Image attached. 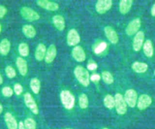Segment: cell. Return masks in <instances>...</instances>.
I'll list each match as a JSON object with an SVG mask.
<instances>
[{
    "label": "cell",
    "mask_w": 155,
    "mask_h": 129,
    "mask_svg": "<svg viewBox=\"0 0 155 129\" xmlns=\"http://www.w3.org/2000/svg\"><path fill=\"white\" fill-rule=\"evenodd\" d=\"M104 104L105 107L108 109H111L115 106L114 97L111 94H107L104 99Z\"/></svg>",
    "instance_id": "obj_26"
},
{
    "label": "cell",
    "mask_w": 155,
    "mask_h": 129,
    "mask_svg": "<svg viewBox=\"0 0 155 129\" xmlns=\"http://www.w3.org/2000/svg\"><path fill=\"white\" fill-rule=\"evenodd\" d=\"M65 129H71V128H65Z\"/></svg>",
    "instance_id": "obj_45"
},
{
    "label": "cell",
    "mask_w": 155,
    "mask_h": 129,
    "mask_svg": "<svg viewBox=\"0 0 155 129\" xmlns=\"http://www.w3.org/2000/svg\"><path fill=\"white\" fill-rule=\"evenodd\" d=\"M11 44L8 39L4 38L0 42V54L3 56L8 55L10 50Z\"/></svg>",
    "instance_id": "obj_22"
},
{
    "label": "cell",
    "mask_w": 155,
    "mask_h": 129,
    "mask_svg": "<svg viewBox=\"0 0 155 129\" xmlns=\"http://www.w3.org/2000/svg\"><path fill=\"white\" fill-rule=\"evenodd\" d=\"M16 65L19 73L22 76H25L28 72V65L27 61L22 57H18L16 60Z\"/></svg>",
    "instance_id": "obj_16"
},
{
    "label": "cell",
    "mask_w": 155,
    "mask_h": 129,
    "mask_svg": "<svg viewBox=\"0 0 155 129\" xmlns=\"http://www.w3.org/2000/svg\"><path fill=\"white\" fill-rule=\"evenodd\" d=\"M2 93L5 97H11L13 94V90L8 86H6L2 88Z\"/></svg>",
    "instance_id": "obj_33"
},
{
    "label": "cell",
    "mask_w": 155,
    "mask_h": 129,
    "mask_svg": "<svg viewBox=\"0 0 155 129\" xmlns=\"http://www.w3.org/2000/svg\"><path fill=\"white\" fill-rule=\"evenodd\" d=\"M102 78L104 82L107 84H111L114 81V78L112 74L107 71L102 72Z\"/></svg>",
    "instance_id": "obj_29"
},
{
    "label": "cell",
    "mask_w": 155,
    "mask_h": 129,
    "mask_svg": "<svg viewBox=\"0 0 155 129\" xmlns=\"http://www.w3.org/2000/svg\"><path fill=\"white\" fill-rule=\"evenodd\" d=\"M57 55V49L54 44H51L47 49L45 56V61L47 64L51 63L55 59Z\"/></svg>",
    "instance_id": "obj_15"
},
{
    "label": "cell",
    "mask_w": 155,
    "mask_h": 129,
    "mask_svg": "<svg viewBox=\"0 0 155 129\" xmlns=\"http://www.w3.org/2000/svg\"><path fill=\"white\" fill-rule=\"evenodd\" d=\"M74 74L78 82L84 87L90 84V74L88 70L84 67L78 65L74 70Z\"/></svg>",
    "instance_id": "obj_1"
},
{
    "label": "cell",
    "mask_w": 155,
    "mask_h": 129,
    "mask_svg": "<svg viewBox=\"0 0 155 129\" xmlns=\"http://www.w3.org/2000/svg\"><path fill=\"white\" fill-rule=\"evenodd\" d=\"M81 41V37L74 28L70 29L67 35V42L69 46H76Z\"/></svg>",
    "instance_id": "obj_8"
},
{
    "label": "cell",
    "mask_w": 155,
    "mask_h": 129,
    "mask_svg": "<svg viewBox=\"0 0 155 129\" xmlns=\"http://www.w3.org/2000/svg\"><path fill=\"white\" fill-rule=\"evenodd\" d=\"M22 31L24 36L27 38H33L36 35L35 27L31 25L26 24L22 26Z\"/></svg>",
    "instance_id": "obj_20"
},
{
    "label": "cell",
    "mask_w": 155,
    "mask_h": 129,
    "mask_svg": "<svg viewBox=\"0 0 155 129\" xmlns=\"http://www.w3.org/2000/svg\"><path fill=\"white\" fill-rule=\"evenodd\" d=\"M36 4L40 7L51 12H54L59 9V4L55 2L48 0H38Z\"/></svg>",
    "instance_id": "obj_10"
},
{
    "label": "cell",
    "mask_w": 155,
    "mask_h": 129,
    "mask_svg": "<svg viewBox=\"0 0 155 129\" xmlns=\"http://www.w3.org/2000/svg\"><path fill=\"white\" fill-rule=\"evenodd\" d=\"M3 82V78H2V76H1V74H0V85L2 84Z\"/></svg>",
    "instance_id": "obj_40"
},
{
    "label": "cell",
    "mask_w": 155,
    "mask_h": 129,
    "mask_svg": "<svg viewBox=\"0 0 155 129\" xmlns=\"http://www.w3.org/2000/svg\"><path fill=\"white\" fill-rule=\"evenodd\" d=\"M24 100L25 105L30 109V110L35 114H38L39 109L37 104L30 93H26L24 95Z\"/></svg>",
    "instance_id": "obj_6"
},
{
    "label": "cell",
    "mask_w": 155,
    "mask_h": 129,
    "mask_svg": "<svg viewBox=\"0 0 155 129\" xmlns=\"http://www.w3.org/2000/svg\"><path fill=\"white\" fill-rule=\"evenodd\" d=\"M144 41V33L142 31H139L135 35L133 42V48L134 51H139L143 44Z\"/></svg>",
    "instance_id": "obj_13"
},
{
    "label": "cell",
    "mask_w": 155,
    "mask_h": 129,
    "mask_svg": "<svg viewBox=\"0 0 155 129\" xmlns=\"http://www.w3.org/2000/svg\"><path fill=\"white\" fill-rule=\"evenodd\" d=\"M141 25V21L139 18L133 19L127 26L125 33L128 36H132L136 34L139 31V29Z\"/></svg>",
    "instance_id": "obj_7"
},
{
    "label": "cell",
    "mask_w": 155,
    "mask_h": 129,
    "mask_svg": "<svg viewBox=\"0 0 155 129\" xmlns=\"http://www.w3.org/2000/svg\"><path fill=\"white\" fill-rule=\"evenodd\" d=\"M71 54L74 59L77 62H81L84 61L86 59L85 52L81 46H75L72 50Z\"/></svg>",
    "instance_id": "obj_11"
},
{
    "label": "cell",
    "mask_w": 155,
    "mask_h": 129,
    "mask_svg": "<svg viewBox=\"0 0 155 129\" xmlns=\"http://www.w3.org/2000/svg\"><path fill=\"white\" fill-rule=\"evenodd\" d=\"M7 12V8L2 5H0V18H2L6 15Z\"/></svg>",
    "instance_id": "obj_36"
},
{
    "label": "cell",
    "mask_w": 155,
    "mask_h": 129,
    "mask_svg": "<svg viewBox=\"0 0 155 129\" xmlns=\"http://www.w3.org/2000/svg\"><path fill=\"white\" fill-rule=\"evenodd\" d=\"M13 91L16 95H20L23 91V87L20 84L16 83L14 85Z\"/></svg>",
    "instance_id": "obj_34"
},
{
    "label": "cell",
    "mask_w": 155,
    "mask_h": 129,
    "mask_svg": "<svg viewBox=\"0 0 155 129\" xmlns=\"http://www.w3.org/2000/svg\"><path fill=\"white\" fill-rule=\"evenodd\" d=\"M18 129H26L25 126H24V123L21 121H20L19 124H18Z\"/></svg>",
    "instance_id": "obj_38"
},
{
    "label": "cell",
    "mask_w": 155,
    "mask_h": 129,
    "mask_svg": "<svg viewBox=\"0 0 155 129\" xmlns=\"http://www.w3.org/2000/svg\"><path fill=\"white\" fill-rule=\"evenodd\" d=\"M46 51L47 49L45 45L42 43L39 44L36 47L35 52V59L38 61H42L44 59H45Z\"/></svg>",
    "instance_id": "obj_19"
},
{
    "label": "cell",
    "mask_w": 155,
    "mask_h": 129,
    "mask_svg": "<svg viewBox=\"0 0 155 129\" xmlns=\"http://www.w3.org/2000/svg\"><path fill=\"white\" fill-rule=\"evenodd\" d=\"M143 53L146 56L151 58L153 55L154 49L152 42L150 40L147 39L143 44Z\"/></svg>",
    "instance_id": "obj_24"
},
{
    "label": "cell",
    "mask_w": 155,
    "mask_h": 129,
    "mask_svg": "<svg viewBox=\"0 0 155 129\" xmlns=\"http://www.w3.org/2000/svg\"><path fill=\"white\" fill-rule=\"evenodd\" d=\"M115 108L117 114L120 115L125 114L127 110V104L124 97L120 93H116L114 96Z\"/></svg>",
    "instance_id": "obj_4"
},
{
    "label": "cell",
    "mask_w": 155,
    "mask_h": 129,
    "mask_svg": "<svg viewBox=\"0 0 155 129\" xmlns=\"http://www.w3.org/2000/svg\"><path fill=\"white\" fill-rule=\"evenodd\" d=\"M104 32L108 40L112 44H115L119 41V37L113 28L110 26H106L104 28Z\"/></svg>",
    "instance_id": "obj_14"
},
{
    "label": "cell",
    "mask_w": 155,
    "mask_h": 129,
    "mask_svg": "<svg viewBox=\"0 0 155 129\" xmlns=\"http://www.w3.org/2000/svg\"><path fill=\"white\" fill-rule=\"evenodd\" d=\"M124 99L127 104L130 107H134L137 99V94L136 91L133 89H128L126 91Z\"/></svg>",
    "instance_id": "obj_9"
},
{
    "label": "cell",
    "mask_w": 155,
    "mask_h": 129,
    "mask_svg": "<svg viewBox=\"0 0 155 129\" xmlns=\"http://www.w3.org/2000/svg\"><path fill=\"white\" fill-rule=\"evenodd\" d=\"M102 129H108V128H102Z\"/></svg>",
    "instance_id": "obj_43"
},
{
    "label": "cell",
    "mask_w": 155,
    "mask_h": 129,
    "mask_svg": "<svg viewBox=\"0 0 155 129\" xmlns=\"http://www.w3.org/2000/svg\"><path fill=\"white\" fill-rule=\"evenodd\" d=\"M20 13L24 19L29 22L36 21L40 18V16L38 12L28 7H22L20 10Z\"/></svg>",
    "instance_id": "obj_3"
},
{
    "label": "cell",
    "mask_w": 155,
    "mask_h": 129,
    "mask_svg": "<svg viewBox=\"0 0 155 129\" xmlns=\"http://www.w3.org/2000/svg\"><path fill=\"white\" fill-rule=\"evenodd\" d=\"M18 51L22 57H26L29 54V47L27 43L21 42L18 46Z\"/></svg>",
    "instance_id": "obj_27"
},
{
    "label": "cell",
    "mask_w": 155,
    "mask_h": 129,
    "mask_svg": "<svg viewBox=\"0 0 155 129\" xmlns=\"http://www.w3.org/2000/svg\"><path fill=\"white\" fill-rule=\"evenodd\" d=\"M152 102L151 98L148 94H141L137 100V107L140 110H143L148 108Z\"/></svg>",
    "instance_id": "obj_12"
},
{
    "label": "cell",
    "mask_w": 155,
    "mask_h": 129,
    "mask_svg": "<svg viewBox=\"0 0 155 129\" xmlns=\"http://www.w3.org/2000/svg\"><path fill=\"white\" fill-rule=\"evenodd\" d=\"M90 81H91L92 82H98L100 79H101V76L99 74H93L90 78Z\"/></svg>",
    "instance_id": "obj_37"
},
{
    "label": "cell",
    "mask_w": 155,
    "mask_h": 129,
    "mask_svg": "<svg viewBox=\"0 0 155 129\" xmlns=\"http://www.w3.org/2000/svg\"><path fill=\"white\" fill-rule=\"evenodd\" d=\"M24 124L26 129H36V123L35 121L30 117L25 119Z\"/></svg>",
    "instance_id": "obj_30"
},
{
    "label": "cell",
    "mask_w": 155,
    "mask_h": 129,
    "mask_svg": "<svg viewBox=\"0 0 155 129\" xmlns=\"http://www.w3.org/2000/svg\"><path fill=\"white\" fill-rule=\"evenodd\" d=\"M2 111H3V107H2V104L0 103V114L2 112Z\"/></svg>",
    "instance_id": "obj_41"
},
{
    "label": "cell",
    "mask_w": 155,
    "mask_h": 129,
    "mask_svg": "<svg viewBox=\"0 0 155 129\" xmlns=\"http://www.w3.org/2000/svg\"><path fill=\"white\" fill-rule=\"evenodd\" d=\"M154 74H155V70H154Z\"/></svg>",
    "instance_id": "obj_44"
},
{
    "label": "cell",
    "mask_w": 155,
    "mask_h": 129,
    "mask_svg": "<svg viewBox=\"0 0 155 129\" xmlns=\"http://www.w3.org/2000/svg\"><path fill=\"white\" fill-rule=\"evenodd\" d=\"M4 120L8 129H17L18 128V122L12 113H6L4 115Z\"/></svg>",
    "instance_id": "obj_18"
},
{
    "label": "cell",
    "mask_w": 155,
    "mask_h": 129,
    "mask_svg": "<svg viewBox=\"0 0 155 129\" xmlns=\"http://www.w3.org/2000/svg\"><path fill=\"white\" fill-rule=\"evenodd\" d=\"M111 0H98L95 5L96 11L99 14H104L112 7Z\"/></svg>",
    "instance_id": "obj_5"
},
{
    "label": "cell",
    "mask_w": 155,
    "mask_h": 129,
    "mask_svg": "<svg viewBox=\"0 0 155 129\" xmlns=\"http://www.w3.org/2000/svg\"><path fill=\"white\" fill-rule=\"evenodd\" d=\"M151 14L152 16H155V4H153L151 8Z\"/></svg>",
    "instance_id": "obj_39"
},
{
    "label": "cell",
    "mask_w": 155,
    "mask_h": 129,
    "mask_svg": "<svg viewBox=\"0 0 155 129\" xmlns=\"http://www.w3.org/2000/svg\"><path fill=\"white\" fill-rule=\"evenodd\" d=\"M53 24L54 27L59 31H63L65 27L64 18L61 15H56L52 18Z\"/></svg>",
    "instance_id": "obj_17"
},
{
    "label": "cell",
    "mask_w": 155,
    "mask_h": 129,
    "mask_svg": "<svg viewBox=\"0 0 155 129\" xmlns=\"http://www.w3.org/2000/svg\"><path fill=\"white\" fill-rule=\"evenodd\" d=\"M107 47V44L105 42H100L94 49V52L98 55L105 50V49Z\"/></svg>",
    "instance_id": "obj_31"
},
{
    "label": "cell",
    "mask_w": 155,
    "mask_h": 129,
    "mask_svg": "<svg viewBox=\"0 0 155 129\" xmlns=\"http://www.w3.org/2000/svg\"><path fill=\"white\" fill-rule=\"evenodd\" d=\"M87 69L90 70V71H93V70H95L97 68V65L96 63L93 62H89L88 64H87Z\"/></svg>",
    "instance_id": "obj_35"
},
{
    "label": "cell",
    "mask_w": 155,
    "mask_h": 129,
    "mask_svg": "<svg viewBox=\"0 0 155 129\" xmlns=\"http://www.w3.org/2000/svg\"><path fill=\"white\" fill-rule=\"evenodd\" d=\"M131 68L134 71L137 73H145L148 69V65L145 62H134L132 65Z\"/></svg>",
    "instance_id": "obj_23"
},
{
    "label": "cell",
    "mask_w": 155,
    "mask_h": 129,
    "mask_svg": "<svg viewBox=\"0 0 155 129\" xmlns=\"http://www.w3.org/2000/svg\"><path fill=\"white\" fill-rule=\"evenodd\" d=\"M79 105L81 108L85 109L88 106V99L86 94L82 93L79 97Z\"/></svg>",
    "instance_id": "obj_28"
},
{
    "label": "cell",
    "mask_w": 155,
    "mask_h": 129,
    "mask_svg": "<svg viewBox=\"0 0 155 129\" xmlns=\"http://www.w3.org/2000/svg\"><path fill=\"white\" fill-rule=\"evenodd\" d=\"M133 4L131 0H121L119 2V12L122 15L127 14L131 9Z\"/></svg>",
    "instance_id": "obj_21"
},
{
    "label": "cell",
    "mask_w": 155,
    "mask_h": 129,
    "mask_svg": "<svg viewBox=\"0 0 155 129\" xmlns=\"http://www.w3.org/2000/svg\"><path fill=\"white\" fill-rule=\"evenodd\" d=\"M30 87L35 94H38L41 88L40 81L36 78H32L30 82Z\"/></svg>",
    "instance_id": "obj_25"
},
{
    "label": "cell",
    "mask_w": 155,
    "mask_h": 129,
    "mask_svg": "<svg viewBox=\"0 0 155 129\" xmlns=\"http://www.w3.org/2000/svg\"><path fill=\"white\" fill-rule=\"evenodd\" d=\"M1 30H2V26H1V24H0V33L1 32Z\"/></svg>",
    "instance_id": "obj_42"
},
{
    "label": "cell",
    "mask_w": 155,
    "mask_h": 129,
    "mask_svg": "<svg viewBox=\"0 0 155 129\" xmlns=\"http://www.w3.org/2000/svg\"><path fill=\"white\" fill-rule=\"evenodd\" d=\"M5 72L6 76L10 79L15 78L16 75V70H15V68L13 67H12L10 65H8L5 67Z\"/></svg>",
    "instance_id": "obj_32"
},
{
    "label": "cell",
    "mask_w": 155,
    "mask_h": 129,
    "mask_svg": "<svg viewBox=\"0 0 155 129\" xmlns=\"http://www.w3.org/2000/svg\"><path fill=\"white\" fill-rule=\"evenodd\" d=\"M61 101L64 107L67 110H71L74 105V97L68 90H62L60 94Z\"/></svg>",
    "instance_id": "obj_2"
}]
</instances>
